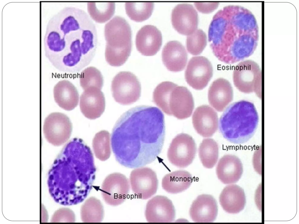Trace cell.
Returning <instances> with one entry per match:
<instances>
[{
    "label": "cell",
    "mask_w": 299,
    "mask_h": 224,
    "mask_svg": "<svg viewBox=\"0 0 299 224\" xmlns=\"http://www.w3.org/2000/svg\"><path fill=\"white\" fill-rule=\"evenodd\" d=\"M162 43L161 32L153 25H145L136 34L135 43L137 49L144 55L150 56L155 54L160 49Z\"/></svg>",
    "instance_id": "d6986e66"
},
{
    "label": "cell",
    "mask_w": 299,
    "mask_h": 224,
    "mask_svg": "<svg viewBox=\"0 0 299 224\" xmlns=\"http://www.w3.org/2000/svg\"><path fill=\"white\" fill-rule=\"evenodd\" d=\"M53 217H55V222H74L75 216L73 211L68 208H62L58 210Z\"/></svg>",
    "instance_id": "836d02e7"
},
{
    "label": "cell",
    "mask_w": 299,
    "mask_h": 224,
    "mask_svg": "<svg viewBox=\"0 0 299 224\" xmlns=\"http://www.w3.org/2000/svg\"><path fill=\"white\" fill-rule=\"evenodd\" d=\"M192 119L194 129L203 137L212 136L218 130L217 113L208 105H203L197 107L193 113Z\"/></svg>",
    "instance_id": "ac0fdd59"
},
{
    "label": "cell",
    "mask_w": 299,
    "mask_h": 224,
    "mask_svg": "<svg viewBox=\"0 0 299 224\" xmlns=\"http://www.w3.org/2000/svg\"><path fill=\"white\" fill-rule=\"evenodd\" d=\"M80 215L81 220L84 222H101L104 216V209L101 202L94 197H89L82 205Z\"/></svg>",
    "instance_id": "4316f807"
},
{
    "label": "cell",
    "mask_w": 299,
    "mask_h": 224,
    "mask_svg": "<svg viewBox=\"0 0 299 224\" xmlns=\"http://www.w3.org/2000/svg\"><path fill=\"white\" fill-rule=\"evenodd\" d=\"M259 121V115L254 104L241 100L231 104L225 110L219 120V130L228 141L241 144L253 136Z\"/></svg>",
    "instance_id": "5b68a950"
},
{
    "label": "cell",
    "mask_w": 299,
    "mask_h": 224,
    "mask_svg": "<svg viewBox=\"0 0 299 224\" xmlns=\"http://www.w3.org/2000/svg\"><path fill=\"white\" fill-rule=\"evenodd\" d=\"M233 98L232 87L230 82L224 78L215 80L209 88V103L218 111H223L232 101Z\"/></svg>",
    "instance_id": "7402d4cb"
},
{
    "label": "cell",
    "mask_w": 299,
    "mask_h": 224,
    "mask_svg": "<svg viewBox=\"0 0 299 224\" xmlns=\"http://www.w3.org/2000/svg\"><path fill=\"white\" fill-rule=\"evenodd\" d=\"M171 20L173 27L178 32L187 36L197 29L198 14L192 4L181 3L173 9Z\"/></svg>",
    "instance_id": "9a60e30c"
},
{
    "label": "cell",
    "mask_w": 299,
    "mask_h": 224,
    "mask_svg": "<svg viewBox=\"0 0 299 224\" xmlns=\"http://www.w3.org/2000/svg\"><path fill=\"white\" fill-rule=\"evenodd\" d=\"M79 82L81 87L84 90L91 87L101 90L104 80L102 75L98 69L93 66H89L81 71Z\"/></svg>",
    "instance_id": "1f68e13d"
},
{
    "label": "cell",
    "mask_w": 299,
    "mask_h": 224,
    "mask_svg": "<svg viewBox=\"0 0 299 224\" xmlns=\"http://www.w3.org/2000/svg\"><path fill=\"white\" fill-rule=\"evenodd\" d=\"M221 206L226 212L231 214L238 213L244 209L246 199L243 189L234 184L226 186L219 197Z\"/></svg>",
    "instance_id": "d4e9b609"
},
{
    "label": "cell",
    "mask_w": 299,
    "mask_h": 224,
    "mask_svg": "<svg viewBox=\"0 0 299 224\" xmlns=\"http://www.w3.org/2000/svg\"><path fill=\"white\" fill-rule=\"evenodd\" d=\"M96 26L84 10L65 7L47 24L44 39L45 56L59 71H79L91 62L97 48Z\"/></svg>",
    "instance_id": "6da1fadb"
},
{
    "label": "cell",
    "mask_w": 299,
    "mask_h": 224,
    "mask_svg": "<svg viewBox=\"0 0 299 224\" xmlns=\"http://www.w3.org/2000/svg\"><path fill=\"white\" fill-rule=\"evenodd\" d=\"M232 79L239 91L246 94L255 93L261 99V71L256 62L249 60L240 62L234 68Z\"/></svg>",
    "instance_id": "ba28073f"
},
{
    "label": "cell",
    "mask_w": 299,
    "mask_h": 224,
    "mask_svg": "<svg viewBox=\"0 0 299 224\" xmlns=\"http://www.w3.org/2000/svg\"><path fill=\"white\" fill-rule=\"evenodd\" d=\"M192 181L191 175L183 170L175 171L166 175L161 181L162 188L170 194H175L187 189Z\"/></svg>",
    "instance_id": "484cf974"
},
{
    "label": "cell",
    "mask_w": 299,
    "mask_h": 224,
    "mask_svg": "<svg viewBox=\"0 0 299 224\" xmlns=\"http://www.w3.org/2000/svg\"><path fill=\"white\" fill-rule=\"evenodd\" d=\"M207 43V37L202 29H197L192 34L187 36L186 49L192 55L197 56L203 51Z\"/></svg>",
    "instance_id": "d6a6232c"
},
{
    "label": "cell",
    "mask_w": 299,
    "mask_h": 224,
    "mask_svg": "<svg viewBox=\"0 0 299 224\" xmlns=\"http://www.w3.org/2000/svg\"><path fill=\"white\" fill-rule=\"evenodd\" d=\"M105 57L110 65H123L130 56L132 47L130 26L123 17L116 15L105 25Z\"/></svg>",
    "instance_id": "8992f818"
},
{
    "label": "cell",
    "mask_w": 299,
    "mask_h": 224,
    "mask_svg": "<svg viewBox=\"0 0 299 224\" xmlns=\"http://www.w3.org/2000/svg\"><path fill=\"white\" fill-rule=\"evenodd\" d=\"M199 155L203 166L206 168H212L218 159V146L213 139H204L201 143L198 150Z\"/></svg>",
    "instance_id": "f1b7e54d"
},
{
    "label": "cell",
    "mask_w": 299,
    "mask_h": 224,
    "mask_svg": "<svg viewBox=\"0 0 299 224\" xmlns=\"http://www.w3.org/2000/svg\"><path fill=\"white\" fill-rule=\"evenodd\" d=\"M218 213L216 202L212 196L203 194L193 201L190 208L191 218L197 223H210L216 219Z\"/></svg>",
    "instance_id": "ffe728a7"
},
{
    "label": "cell",
    "mask_w": 299,
    "mask_h": 224,
    "mask_svg": "<svg viewBox=\"0 0 299 224\" xmlns=\"http://www.w3.org/2000/svg\"><path fill=\"white\" fill-rule=\"evenodd\" d=\"M130 188L129 180L124 175L119 173H113L107 176L102 184V196L108 205L117 206L126 200Z\"/></svg>",
    "instance_id": "7c38bea8"
},
{
    "label": "cell",
    "mask_w": 299,
    "mask_h": 224,
    "mask_svg": "<svg viewBox=\"0 0 299 224\" xmlns=\"http://www.w3.org/2000/svg\"><path fill=\"white\" fill-rule=\"evenodd\" d=\"M163 64L169 71L178 72L182 71L187 61V51L180 42L175 40L168 42L162 52Z\"/></svg>",
    "instance_id": "44dd1931"
},
{
    "label": "cell",
    "mask_w": 299,
    "mask_h": 224,
    "mask_svg": "<svg viewBox=\"0 0 299 224\" xmlns=\"http://www.w3.org/2000/svg\"><path fill=\"white\" fill-rule=\"evenodd\" d=\"M165 135L164 116L159 108L143 105L131 108L112 130L111 145L116 160L130 168L151 163L161 153Z\"/></svg>",
    "instance_id": "7a4b0ae2"
},
{
    "label": "cell",
    "mask_w": 299,
    "mask_h": 224,
    "mask_svg": "<svg viewBox=\"0 0 299 224\" xmlns=\"http://www.w3.org/2000/svg\"><path fill=\"white\" fill-rule=\"evenodd\" d=\"M219 4V2H197L194 3L195 8L204 13H208L213 12L218 7Z\"/></svg>",
    "instance_id": "e575fe53"
},
{
    "label": "cell",
    "mask_w": 299,
    "mask_h": 224,
    "mask_svg": "<svg viewBox=\"0 0 299 224\" xmlns=\"http://www.w3.org/2000/svg\"><path fill=\"white\" fill-rule=\"evenodd\" d=\"M93 147L97 158L102 161L108 159L111 153L109 133L102 130L96 133L93 140Z\"/></svg>",
    "instance_id": "4dcf8cb0"
},
{
    "label": "cell",
    "mask_w": 299,
    "mask_h": 224,
    "mask_svg": "<svg viewBox=\"0 0 299 224\" xmlns=\"http://www.w3.org/2000/svg\"><path fill=\"white\" fill-rule=\"evenodd\" d=\"M145 214L149 223H171L174 220L175 216L172 202L162 195L155 196L148 201Z\"/></svg>",
    "instance_id": "2e32d148"
},
{
    "label": "cell",
    "mask_w": 299,
    "mask_h": 224,
    "mask_svg": "<svg viewBox=\"0 0 299 224\" xmlns=\"http://www.w3.org/2000/svg\"><path fill=\"white\" fill-rule=\"evenodd\" d=\"M96 171L90 148L82 139H72L64 146L49 171L50 194L61 205L81 202L92 189Z\"/></svg>",
    "instance_id": "3957f363"
},
{
    "label": "cell",
    "mask_w": 299,
    "mask_h": 224,
    "mask_svg": "<svg viewBox=\"0 0 299 224\" xmlns=\"http://www.w3.org/2000/svg\"><path fill=\"white\" fill-rule=\"evenodd\" d=\"M79 106L81 112L86 118L93 120L100 117L105 109L103 93L96 87L86 89L80 97Z\"/></svg>",
    "instance_id": "e0dca14e"
},
{
    "label": "cell",
    "mask_w": 299,
    "mask_h": 224,
    "mask_svg": "<svg viewBox=\"0 0 299 224\" xmlns=\"http://www.w3.org/2000/svg\"><path fill=\"white\" fill-rule=\"evenodd\" d=\"M196 150V144L192 137L187 134L180 133L172 140L168 150L167 158L173 165L185 168L192 162Z\"/></svg>",
    "instance_id": "30bf717a"
},
{
    "label": "cell",
    "mask_w": 299,
    "mask_h": 224,
    "mask_svg": "<svg viewBox=\"0 0 299 224\" xmlns=\"http://www.w3.org/2000/svg\"><path fill=\"white\" fill-rule=\"evenodd\" d=\"M53 94L55 102L65 110L71 111L78 104V91L74 85L68 80H62L58 82L54 87Z\"/></svg>",
    "instance_id": "cb8c5ba5"
},
{
    "label": "cell",
    "mask_w": 299,
    "mask_h": 224,
    "mask_svg": "<svg viewBox=\"0 0 299 224\" xmlns=\"http://www.w3.org/2000/svg\"><path fill=\"white\" fill-rule=\"evenodd\" d=\"M87 10L89 16L95 22L103 23L109 20L115 11L114 2H88Z\"/></svg>",
    "instance_id": "83f0119b"
},
{
    "label": "cell",
    "mask_w": 299,
    "mask_h": 224,
    "mask_svg": "<svg viewBox=\"0 0 299 224\" xmlns=\"http://www.w3.org/2000/svg\"><path fill=\"white\" fill-rule=\"evenodd\" d=\"M212 64L206 57L201 56L192 57L189 61L185 73V80L192 88L201 90L208 85L213 75Z\"/></svg>",
    "instance_id": "4fadbf2b"
},
{
    "label": "cell",
    "mask_w": 299,
    "mask_h": 224,
    "mask_svg": "<svg viewBox=\"0 0 299 224\" xmlns=\"http://www.w3.org/2000/svg\"><path fill=\"white\" fill-rule=\"evenodd\" d=\"M153 100L166 114L180 120L191 116L194 108L190 91L170 81L163 82L157 85L153 92Z\"/></svg>",
    "instance_id": "52a82bcc"
},
{
    "label": "cell",
    "mask_w": 299,
    "mask_h": 224,
    "mask_svg": "<svg viewBox=\"0 0 299 224\" xmlns=\"http://www.w3.org/2000/svg\"><path fill=\"white\" fill-rule=\"evenodd\" d=\"M72 126L69 118L60 112L51 113L45 118L43 132L47 141L58 146L66 142L70 138Z\"/></svg>",
    "instance_id": "8fae6325"
},
{
    "label": "cell",
    "mask_w": 299,
    "mask_h": 224,
    "mask_svg": "<svg viewBox=\"0 0 299 224\" xmlns=\"http://www.w3.org/2000/svg\"><path fill=\"white\" fill-rule=\"evenodd\" d=\"M115 101L124 105L136 102L141 95V86L137 77L129 71H121L113 78L111 85Z\"/></svg>",
    "instance_id": "9c48e42d"
},
{
    "label": "cell",
    "mask_w": 299,
    "mask_h": 224,
    "mask_svg": "<svg viewBox=\"0 0 299 224\" xmlns=\"http://www.w3.org/2000/svg\"><path fill=\"white\" fill-rule=\"evenodd\" d=\"M243 172L240 159L231 154L224 155L219 160L216 168V173L219 180L225 184L234 183L240 179Z\"/></svg>",
    "instance_id": "603a6c76"
},
{
    "label": "cell",
    "mask_w": 299,
    "mask_h": 224,
    "mask_svg": "<svg viewBox=\"0 0 299 224\" xmlns=\"http://www.w3.org/2000/svg\"><path fill=\"white\" fill-rule=\"evenodd\" d=\"M126 13L132 20L138 22L148 19L153 10L154 4L150 1H131L125 4Z\"/></svg>",
    "instance_id": "f546056e"
},
{
    "label": "cell",
    "mask_w": 299,
    "mask_h": 224,
    "mask_svg": "<svg viewBox=\"0 0 299 224\" xmlns=\"http://www.w3.org/2000/svg\"><path fill=\"white\" fill-rule=\"evenodd\" d=\"M259 27L252 13L239 5H230L218 10L209 26L208 39L215 56L231 64L243 61L255 50Z\"/></svg>",
    "instance_id": "277c9868"
},
{
    "label": "cell",
    "mask_w": 299,
    "mask_h": 224,
    "mask_svg": "<svg viewBox=\"0 0 299 224\" xmlns=\"http://www.w3.org/2000/svg\"><path fill=\"white\" fill-rule=\"evenodd\" d=\"M129 181L133 193L141 199L151 197L158 189V181L156 174L148 167L137 168L132 171Z\"/></svg>",
    "instance_id": "5bb4252c"
}]
</instances>
